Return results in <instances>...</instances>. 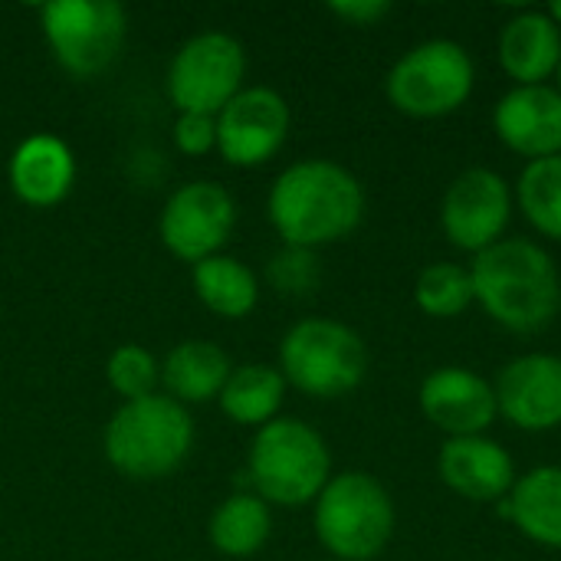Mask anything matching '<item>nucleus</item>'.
<instances>
[{
  "label": "nucleus",
  "instance_id": "nucleus-1",
  "mask_svg": "<svg viewBox=\"0 0 561 561\" xmlns=\"http://www.w3.org/2000/svg\"><path fill=\"white\" fill-rule=\"evenodd\" d=\"M477 306L506 332L536 335L561 312V270L556 256L529 237H506L470 263Z\"/></svg>",
  "mask_w": 561,
  "mask_h": 561
},
{
  "label": "nucleus",
  "instance_id": "nucleus-2",
  "mask_svg": "<svg viewBox=\"0 0 561 561\" xmlns=\"http://www.w3.org/2000/svg\"><path fill=\"white\" fill-rule=\"evenodd\" d=\"M365 187L339 161L306 158L289 164L270 191V220L286 247L319 250L358 230Z\"/></svg>",
  "mask_w": 561,
  "mask_h": 561
},
{
  "label": "nucleus",
  "instance_id": "nucleus-3",
  "mask_svg": "<svg viewBox=\"0 0 561 561\" xmlns=\"http://www.w3.org/2000/svg\"><path fill=\"white\" fill-rule=\"evenodd\" d=\"M312 526L316 539L335 561H375L394 536L398 510L378 477L345 470L319 493Z\"/></svg>",
  "mask_w": 561,
  "mask_h": 561
},
{
  "label": "nucleus",
  "instance_id": "nucleus-4",
  "mask_svg": "<svg viewBox=\"0 0 561 561\" xmlns=\"http://www.w3.org/2000/svg\"><path fill=\"white\" fill-rule=\"evenodd\" d=\"M477 89V62L460 39L431 36L394 59L385 76V95L394 112L437 122L460 112Z\"/></svg>",
  "mask_w": 561,
  "mask_h": 561
},
{
  "label": "nucleus",
  "instance_id": "nucleus-5",
  "mask_svg": "<svg viewBox=\"0 0 561 561\" xmlns=\"http://www.w3.org/2000/svg\"><path fill=\"white\" fill-rule=\"evenodd\" d=\"M247 480L263 503L309 506L332 480L329 444L306 421L276 417L253 437Z\"/></svg>",
  "mask_w": 561,
  "mask_h": 561
},
{
  "label": "nucleus",
  "instance_id": "nucleus-6",
  "mask_svg": "<svg viewBox=\"0 0 561 561\" xmlns=\"http://www.w3.org/2000/svg\"><path fill=\"white\" fill-rule=\"evenodd\" d=\"M194 440V424L171 394L125 401L105 427L108 463L131 480H158L174 473Z\"/></svg>",
  "mask_w": 561,
  "mask_h": 561
},
{
  "label": "nucleus",
  "instance_id": "nucleus-7",
  "mask_svg": "<svg viewBox=\"0 0 561 561\" xmlns=\"http://www.w3.org/2000/svg\"><path fill=\"white\" fill-rule=\"evenodd\" d=\"M279 371L309 398H345L368 375V345L339 319H302L283 335Z\"/></svg>",
  "mask_w": 561,
  "mask_h": 561
},
{
  "label": "nucleus",
  "instance_id": "nucleus-8",
  "mask_svg": "<svg viewBox=\"0 0 561 561\" xmlns=\"http://www.w3.org/2000/svg\"><path fill=\"white\" fill-rule=\"evenodd\" d=\"M39 20L53 56L79 79L105 72L128 33L125 7L115 0H53L39 10Z\"/></svg>",
  "mask_w": 561,
  "mask_h": 561
},
{
  "label": "nucleus",
  "instance_id": "nucleus-9",
  "mask_svg": "<svg viewBox=\"0 0 561 561\" xmlns=\"http://www.w3.org/2000/svg\"><path fill=\"white\" fill-rule=\"evenodd\" d=\"M516 214L513 184L496 168L460 171L440 197V230L460 253H483L510 237Z\"/></svg>",
  "mask_w": 561,
  "mask_h": 561
},
{
  "label": "nucleus",
  "instance_id": "nucleus-10",
  "mask_svg": "<svg viewBox=\"0 0 561 561\" xmlns=\"http://www.w3.org/2000/svg\"><path fill=\"white\" fill-rule=\"evenodd\" d=\"M243 72L247 56L233 36L201 33L178 49L168 72V92L178 112L214 115L240 92Z\"/></svg>",
  "mask_w": 561,
  "mask_h": 561
},
{
  "label": "nucleus",
  "instance_id": "nucleus-11",
  "mask_svg": "<svg viewBox=\"0 0 561 561\" xmlns=\"http://www.w3.org/2000/svg\"><path fill=\"white\" fill-rule=\"evenodd\" d=\"M289 102L266 85L240 89L217 115V148L237 168L270 161L289 138Z\"/></svg>",
  "mask_w": 561,
  "mask_h": 561
},
{
  "label": "nucleus",
  "instance_id": "nucleus-12",
  "mask_svg": "<svg viewBox=\"0 0 561 561\" xmlns=\"http://www.w3.org/2000/svg\"><path fill=\"white\" fill-rule=\"evenodd\" d=\"M500 421L523 434H552L561 427V355L523 352L493 378Z\"/></svg>",
  "mask_w": 561,
  "mask_h": 561
},
{
  "label": "nucleus",
  "instance_id": "nucleus-13",
  "mask_svg": "<svg viewBox=\"0 0 561 561\" xmlns=\"http://www.w3.org/2000/svg\"><path fill=\"white\" fill-rule=\"evenodd\" d=\"M237 224V204L233 197L210 181L184 184L171 194L161 214V240L164 247L184 260L201 263L207 256H217V250L230 240Z\"/></svg>",
  "mask_w": 561,
  "mask_h": 561
},
{
  "label": "nucleus",
  "instance_id": "nucleus-14",
  "mask_svg": "<svg viewBox=\"0 0 561 561\" xmlns=\"http://www.w3.org/2000/svg\"><path fill=\"white\" fill-rule=\"evenodd\" d=\"M417 404L424 421L450 437H477L490 434L500 421L493 381L467 365H440L434 368L417 391Z\"/></svg>",
  "mask_w": 561,
  "mask_h": 561
},
{
  "label": "nucleus",
  "instance_id": "nucleus-15",
  "mask_svg": "<svg viewBox=\"0 0 561 561\" xmlns=\"http://www.w3.org/2000/svg\"><path fill=\"white\" fill-rule=\"evenodd\" d=\"M437 477L440 483L477 506H496L506 500L519 480L516 457L490 434L477 437H450L437 450Z\"/></svg>",
  "mask_w": 561,
  "mask_h": 561
},
{
  "label": "nucleus",
  "instance_id": "nucleus-16",
  "mask_svg": "<svg viewBox=\"0 0 561 561\" xmlns=\"http://www.w3.org/2000/svg\"><path fill=\"white\" fill-rule=\"evenodd\" d=\"M500 145L526 161L561 154V92L546 85H510L493 105Z\"/></svg>",
  "mask_w": 561,
  "mask_h": 561
},
{
  "label": "nucleus",
  "instance_id": "nucleus-17",
  "mask_svg": "<svg viewBox=\"0 0 561 561\" xmlns=\"http://www.w3.org/2000/svg\"><path fill=\"white\" fill-rule=\"evenodd\" d=\"M496 62L513 85H546L556 79L561 30L546 7H523L500 26Z\"/></svg>",
  "mask_w": 561,
  "mask_h": 561
},
{
  "label": "nucleus",
  "instance_id": "nucleus-18",
  "mask_svg": "<svg viewBox=\"0 0 561 561\" xmlns=\"http://www.w3.org/2000/svg\"><path fill=\"white\" fill-rule=\"evenodd\" d=\"M496 513L533 546L561 552V463H539L519 473L513 493L496 503Z\"/></svg>",
  "mask_w": 561,
  "mask_h": 561
},
{
  "label": "nucleus",
  "instance_id": "nucleus-19",
  "mask_svg": "<svg viewBox=\"0 0 561 561\" xmlns=\"http://www.w3.org/2000/svg\"><path fill=\"white\" fill-rule=\"evenodd\" d=\"M76 178V161L69 148L53 135L26 138L10 161V184L16 197L30 207H53L59 204Z\"/></svg>",
  "mask_w": 561,
  "mask_h": 561
},
{
  "label": "nucleus",
  "instance_id": "nucleus-20",
  "mask_svg": "<svg viewBox=\"0 0 561 561\" xmlns=\"http://www.w3.org/2000/svg\"><path fill=\"white\" fill-rule=\"evenodd\" d=\"M230 378V362L214 342H181L161 365V381L178 404H201L220 398Z\"/></svg>",
  "mask_w": 561,
  "mask_h": 561
},
{
  "label": "nucleus",
  "instance_id": "nucleus-21",
  "mask_svg": "<svg viewBox=\"0 0 561 561\" xmlns=\"http://www.w3.org/2000/svg\"><path fill=\"white\" fill-rule=\"evenodd\" d=\"M283 398H286V378L279 368L243 365L230 371L220 391V408L230 421L243 427H266L270 421H276Z\"/></svg>",
  "mask_w": 561,
  "mask_h": 561
},
{
  "label": "nucleus",
  "instance_id": "nucleus-22",
  "mask_svg": "<svg viewBox=\"0 0 561 561\" xmlns=\"http://www.w3.org/2000/svg\"><path fill=\"white\" fill-rule=\"evenodd\" d=\"M270 503H263L256 493H233L220 503V510L210 519V542L227 559L256 556L270 542Z\"/></svg>",
  "mask_w": 561,
  "mask_h": 561
},
{
  "label": "nucleus",
  "instance_id": "nucleus-23",
  "mask_svg": "<svg viewBox=\"0 0 561 561\" xmlns=\"http://www.w3.org/2000/svg\"><path fill=\"white\" fill-rule=\"evenodd\" d=\"M194 289L201 302L224 319L250 316L260 299V283L253 270L233 256H207L194 263Z\"/></svg>",
  "mask_w": 561,
  "mask_h": 561
},
{
  "label": "nucleus",
  "instance_id": "nucleus-24",
  "mask_svg": "<svg viewBox=\"0 0 561 561\" xmlns=\"http://www.w3.org/2000/svg\"><path fill=\"white\" fill-rule=\"evenodd\" d=\"M516 210L542 237L561 243V154L526 161L513 184Z\"/></svg>",
  "mask_w": 561,
  "mask_h": 561
},
{
  "label": "nucleus",
  "instance_id": "nucleus-25",
  "mask_svg": "<svg viewBox=\"0 0 561 561\" xmlns=\"http://www.w3.org/2000/svg\"><path fill=\"white\" fill-rule=\"evenodd\" d=\"M414 306L437 322L460 319L470 306H477L470 266L454 260L427 263L414 279Z\"/></svg>",
  "mask_w": 561,
  "mask_h": 561
},
{
  "label": "nucleus",
  "instance_id": "nucleus-26",
  "mask_svg": "<svg viewBox=\"0 0 561 561\" xmlns=\"http://www.w3.org/2000/svg\"><path fill=\"white\" fill-rule=\"evenodd\" d=\"M108 385L125 398V401H138V398H148L154 394V385H158V362L148 348L141 345H122L112 352L108 358Z\"/></svg>",
  "mask_w": 561,
  "mask_h": 561
},
{
  "label": "nucleus",
  "instance_id": "nucleus-27",
  "mask_svg": "<svg viewBox=\"0 0 561 561\" xmlns=\"http://www.w3.org/2000/svg\"><path fill=\"white\" fill-rule=\"evenodd\" d=\"M270 283L283 296H309L319 286V256L316 250L286 247L270 260Z\"/></svg>",
  "mask_w": 561,
  "mask_h": 561
},
{
  "label": "nucleus",
  "instance_id": "nucleus-28",
  "mask_svg": "<svg viewBox=\"0 0 561 561\" xmlns=\"http://www.w3.org/2000/svg\"><path fill=\"white\" fill-rule=\"evenodd\" d=\"M174 145L191 158L207 154L210 148H217V118L197 115V112H181L174 122Z\"/></svg>",
  "mask_w": 561,
  "mask_h": 561
},
{
  "label": "nucleus",
  "instance_id": "nucleus-29",
  "mask_svg": "<svg viewBox=\"0 0 561 561\" xmlns=\"http://www.w3.org/2000/svg\"><path fill=\"white\" fill-rule=\"evenodd\" d=\"M329 10L348 26H375L391 13L388 0H332Z\"/></svg>",
  "mask_w": 561,
  "mask_h": 561
},
{
  "label": "nucleus",
  "instance_id": "nucleus-30",
  "mask_svg": "<svg viewBox=\"0 0 561 561\" xmlns=\"http://www.w3.org/2000/svg\"><path fill=\"white\" fill-rule=\"evenodd\" d=\"M546 10H549V16L559 23V30H561V0H556V3H552V7H546Z\"/></svg>",
  "mask_w": 561,
  "mask_h": 561
},
{
  "label": "nucleus",
  "instance_id": "nucleus-31",
  "mask_svg": "<svg viewBox=\"0 0 561 561\" xmlns=\"http://www.w3.org/2000/svg\"><path fill=\"white\" fill-rule=\"evenodd\" d=\"M552 85H556V89L561 92V62H559V69H556V79H552Z\"/></svg>",
  "mask_w": 561,
  "mask_h": 561
},
{
  "label": "nucleus",
  "instance_id": "nucleus-32",
  "mask_svg": "<svg viewBox=\"0 0 561 561\" xmlns=\"http://www.w3.org/2000/svg\"><path fill=\"white\" fill-rule=\"evenodd\" d=\"M325 561H335V559H325Z\"/></svg>",
  "mask_w": 561,
  "mask_h": 561
}]
</instances>
